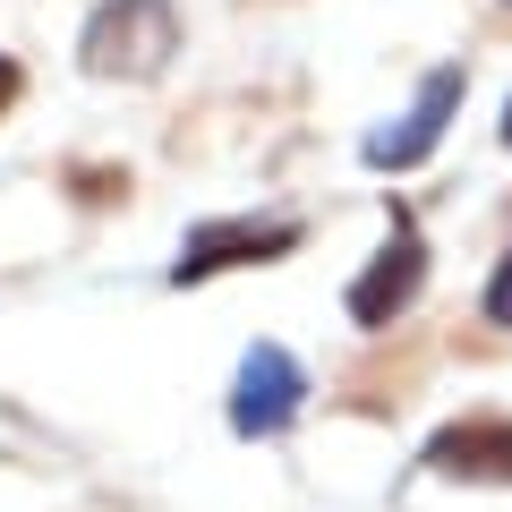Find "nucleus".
<instances>
[{
  "label": "nucleus",
  "instance_id": "nucleus-7",
  "mask_svg": "<svg viewBox=\"0 0 512 512\" xmlns=\"http://www.w3.org/2000/svg\"><path fill=\"white\" fill-rule=\"evenodd\" d=\"M487 325H512V256H504V274L487 282Z\"/></svg>",
  "mask_w": 512,
  "mask_h": 512
},
{
  "label": "nucleus",
  "instance_id": "nucleus-1",
  "mask_svg": "<svg viewBox=\"0 0 512 512\" xmlns=\"http://www.w3.org/2000/svg\"><path fill=\"white\" fill-rule=\"evenodd\" d=\"M171 52H180V9L171 0H103L86 18V35H77L86 77H128V86L163 77Z\"/></svg>",
  "mask_w": 512,
  "mask_h": 512
},
{
  "label": "nucleus",
  "instance_id": "nucleus-2",
  "mask_svg": "<svg viewBox=\"0 0 512 512\" xmlns=\"http://www.w3.org/2000/svg\"><path fill=\"white\" fill-rule=\"evenodd\" d=\"M299 410H308V367L282 342H256L248 359H239V376H231V436L265 444V436H282Z\"/></svg>",
  "mask_w": 512,
  "mask_h": 512
},
{
  "label": "nucleus",
  "instance_id": "nucleus-6",
  "mask_svg": "<svg viewBox=\"0 0 512 512\" xmlns=\"http://www.w3.org/2000/svg\"><path fill=\"white\" fill-rule=\"evenodd\" d=\"M427 470L504 487L512 478V419H461V427H444V436H427Z\"/></svg>",
  "mask_w": 512,
  "mask_h": 512
},
{
  "label": "nucleus",
  "instance_id": "nucleus-8",
  "mask_svg": "<svg viewBox=\"0 0 512 512\" xmlns=\"http://www.w3.org/2000/svg\"><path fill=\"white\" fill-rule=\"evenodd\" d=\"M18 86H26V69H18V60H9V52H0V111L18 103Z\"/></svg>",
  "mask_w": 512,
  "mask_h": 512
},
{
  "label": "nucleus",
  "instance_id": "nucleus-9",
  "mask_svg": "<svg viewBox=\"0 0 512 512\" xmlns=\"http://www.w3.org/2000/svg\"><path fill=\"white\" fill-rule=\"evenodd\" d=\"M504 146H512V103H504Z\"/></svg>",
  "mask_w": 512,
  "mask_h": 512
},
{
  "label": "nucleus",
  "instance_id": "nucleus-3",
  "mask_svg": "<svg viewBox=\"0 0 512 512\" xmlns=\"http://www.w3.org/2000/svg\"><path fill=\"white\" fill-rule=\"evenodd\" d=\"M299 248V222L274 214V222H256V214H231V222H197V231L180 239V265H171V282H214L231 274V265H274V256Z\"/></svg>",
  "mask_w": 512,
  "mask_h": 512
},
{
  "label": "nucleus",
  "instance_id": "nucleus-4",
  "mask_svg": "<svg viewBox=\"0 0 512 512\" xmlns=\"http://www.w3.org/2000/svg\"><path fill=\"white\" fill-rule=\"evenodd\" d=\"M419 282H427V248H419V222L393 205V231H384V248H376V265H367L359 282H350V325H367V333H384L393 316L419 299Z\"/></svg>",
  "mask_w": 512,
  "mask_h": 512
},
{
  "label": "nucleus",
  "instance_id": "nucleus-5",
  "mask_svg": "<svg viewBox=\"0 0 512 512\" xmlns=\"http://www.w3.org/2000/svg\"><path fill=\"white\" fill-rule=\"evenodd\" d=\"M461 86H470L461 69H427V77H419V103H410L393 128H367V146H359V154H367L376 171H410V163H427V154L444 146V120L461 111Z\"/></svg>",
  "mask_w": 512,
  "mask_h": 512
}]
</instances>
